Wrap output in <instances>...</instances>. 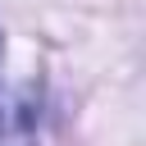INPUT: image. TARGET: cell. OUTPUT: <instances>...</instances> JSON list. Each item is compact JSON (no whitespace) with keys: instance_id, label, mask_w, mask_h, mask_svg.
Masks as SVG:
<instances>
[{"instance_id":"obj_1","label":"cell","mask_w":146,"mask_h":146,"mask_svg":"<svg viewBox=\"0 0 146 146\" xmlns=\"http://www.w3.org/2000/svg\"><path fill=\"white\" fill-rule=\"evenodd\" d=\"M36 87H0V146H36Z\"/></svg>"}]
</instances>
